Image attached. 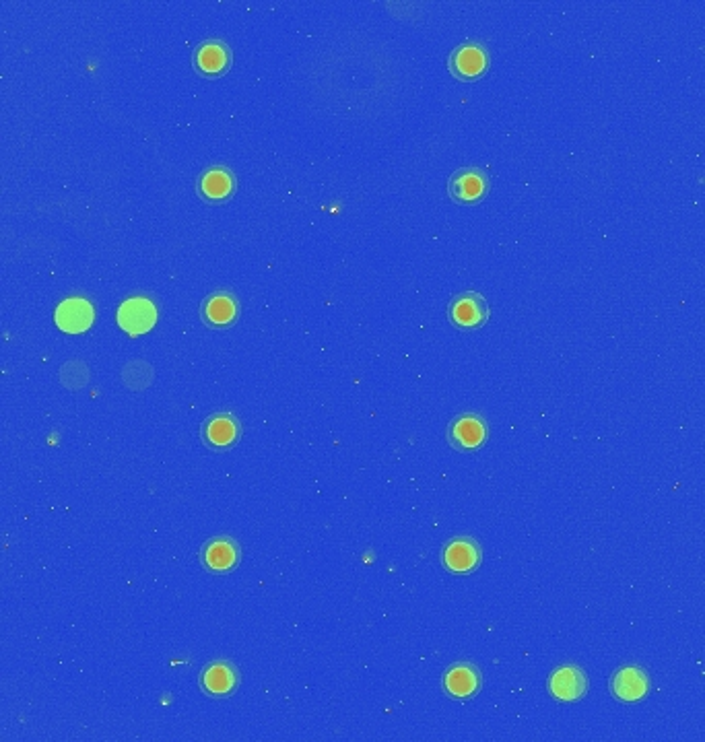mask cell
Returning <instances> with one entry per match:
<instances>
[{
  "label": "cell",
  "instance_id": "8",
  "mask_svg": "<svg viewBox=\"0 0 705 742\" xmlns=\"http://www.w3.org/2000/svg\"><path fill=\"white\" fill-rule=\"evenodd\" d=\"M483 561V549L473 536H458L444 547L442 563L450 573L466 576L473 573Z\"/></svg>",
  "mask_w": 705,
  "mask_h": 742
},
{
  "label": "cell",
  "instance_id": "9",
  "mask_svg": "<svg viewBox=\"0 0 705 742\" xmlns=\"http://www.w3.org/2000/svg\"><path fill=\"white\" fill-rule=\"evenodd\" d=\"M157 322V308L147 297H130L118 308V326L137 339L141 334H147Z\"/></svg>",
  "mask_w": 705,
  "mask_h": 742
},
{
  "label": "cell",
  "instance_id": "6",
  "mask_svg": "<svg viewBox=\"0 0 705 742\" xmlns=\"http://www.w3.org/2000/svg\"><path fill=\"white\" fill-rule=\"evenodd\" d=\"M588 674L576 664L559 666L547 683V689L553 699L561 703H576L588 695Z\"/></svg>",
  "mask_w": 705,
  "mask_h": 742
},
{
  "label": "cell",
  "instance_id": "3",
  "mask_svg": "<svg viewBox=\"0 0 705 742\" xmlns=\"http://www.w3.org/2000/svg\"><path fill=\"white\" fill-rule=\"evenodd\" d=\"M489 440V425L477 413L458 415L448 427V442L458 452H475Z\"/></svg>",
  "mask_w": 705,
  "mask_h": 742
},
{
  "label": "cell",
  "instance_id": "15",
  "mask_svg": "<svg viewBox=\"0 0 705 742\" xmlns=\"http://www.w3.org/2000/svg\"><path fill=\"white\" fill-rule=\"evenodd\" d=\"M200 318L209 328H227L240 318V301L229 291H215L200 306Z\"/></svg>",
  "mask_w": 705,
  "mask_h": 742
},
{
  "label": "cell",
  "instance_id": "5",
  "mask_svg": "<svg viewBox=\"0 0 705 742\" xmlns=\"http://www.w3.org/2000/svg\"><path fill=\"white\" fill-rule=\"evenodd\" d=\"M233 62L231 48L223 40L200 42L192 54V66L200 77L219 79L229 73Z\"/></svg>",
  "mask_w": 705,
  "mask_h": 742
},
{
  "label": "cell",
  "instance_id": "16",
  "mask_svg": "<svg viewBox=\"0 0 705 742\" xmlns=\"http://www.w3.org/2000/svg\"><path fill=\"white\" fill-rule=\"evenodd\" d=\"M95 310L87 299H64L54 312L56 326L66 334H81L93 326Z\"/></svg>",
  "mask_w": 705,
  "mask_h": 742
},
{
  "label": "cell",
  "instance_id": "7",
  "mask_svg": "<svg viewBox=\"0 0 705 742\" xmlns=\"http://www.w3.org/2000/svg\"><path fill=\"white\" fill-rule=\"evenodd\" d=\"M650 687L652 681L648 677V672L635 664L619 668L617 672H613V677L609 681L611 695L621 703L642 701L650 693Z\"/></svg>",
  "mask_w": 705,
  "mask_h": 742
},
{
  "label": "cell",
  "instance_id": "4",
  "mask_svg": "<svg viewBox=\"0 0 705 742\" xmlns=\"http://www.w3.org/2000/svg\"><path fill=\"white\" fill-rule=\"evenodd\" d=\"M489 50L477 42L460 44L448 60L450 73L460 81H475L489 71Z\"/></svg>",
  "mask_w": 705,
  "mask_h": 742
},
{
  "label": "cell",
  "instance_id": "1",
  "mask_svg": "<svg viewBox=\"0 0 705 742\" xmlns=\"http://www.w3.org/2000/svg\"><path fill=\"white\" fill-rule=\"evenodd\" d=\"M491 318L487 299L477 291H464L456 295L448 306V320L460 330H477Z\"/></svg>",
  "mask_w": 705,
  "mask_h": 742
},
{
  "label": "cell",
  "instance_id": "12",
  "mask_svg": "<svg viewBox=\"0 0 705 742\" xmlns=\"http://www.w3.org/2000/svg\"><path fill=\"white\" fill-rule=\"evenodd\" d=\"M200 561L211 573H229L240 565L242 549L229 536H215L203 547Z\"/></svg>",
  "mask_w": 705,
  "mask_h": 742
},
{
  "label": "cell",
  "instance_id": "10",
  "mask_svg": "<svg viewBox=\"0 0 705 742\" xmlns=\"http://www.w3.org/2000/svg\"><path fill=\"white\" fill-rule=\"evenodd\" d=\"M242 423L233 413H215L200 427L203 442L211 450H229L242 440Z\"/></svg>",
  "mask_w": 705,
  "mask_h": 742
},
{
  "label": "cell",
  "instance_id": "2",
  "mask_svg": "<svg viewBox=\"0 0 705 742\" xmlns=\"http://www.w3.org/2000/svg\"><path fill=\"white\" fill-rule=\"evenodd\" d=\"M491 190L489 174L481 167H462L448 180V194L458 205H477Z\"/></svg>",
  "mask_w": 705,
  "mask_h": 742
},
{
  "label": "cell",
  "instance_id": "13",
  "mask_svg": "<svg viewBox=\"0 0 705 742\" xmlns=\"http://www.w3.org/2000/svg\"><path fill=\"white\" fill-rule=\"evenodd\" d=\"M242 677L235 664L227 660H215L200 672V689L211 697H227L238 689Z\"/></svg>",
  "mask_w": 705,
  "mask_h": 742
},
{
  "label": "cell",
  "instance_id": "11",
  "mask_svg": "<svg viewBox=\"0 0 705 742\" xmlns=\"http://www.w3.org/2000/svg\"><path fill=\"white\" fill-rule=\"evenodd\" d=\"M481 685H483L481 672L475 664H470V662L452 664L442 679V687L446 695L452 699H460V701L475 697L481 691Z\"/></svg>",
  "mask_w": 705,
  "mask_h": 742
},
{
  "label": "cell",
  "instance_id": "14",
  "mask_svg": "<svg viewBox=\"0 0 705 742\" xmlns=\"http://www.w3.org/2000/svg\"><path fill=\"white\" fill-rule=\"evenodd\" d=\"M196 192L205 202H211V205L225 202L235 192V176L225 165H211L198 176Z\"/></svg>",
  "mask_w": 705,
  "mask_h": 742
}]
</instances>
